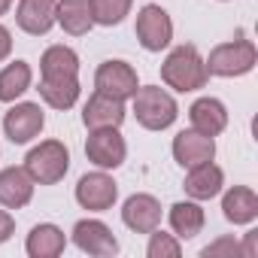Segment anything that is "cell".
Listing matches in <instances>:
<instances>
[{
	"label": "cell",
	"mask_w": 258,
	"mask_h": 258,
	"mask_svg": "<svg viewBox=\"0 0 258 258\" xmlns=\"http://www.w3.org/2000/svg\"><path fill=\"white\" fill-rule=\"evenodd\" d=\"M121 222L134 234H149V231L161 228V201L155 195H149V191H137L131 198H124Z\"/></svg>",
	"instance_id": "obj_11"
},
{
	"label": "cell",
	"mask_w": 258,
	"mask_h": 258,
	"mask_svg": "<svg viewBox=\"0 0 258 258\" xmlns=\"http://www.w3.org/2000/svg\"><path fill=\"white\" fill-rule=\"evenodd\" d=\"M182 188H185V198H191V201H198V204L213 201V198H219L222 188H225V170H222L216 161L188 167Z\"/></svg>",
	"instance_id": "obj_15"
},
{
	"label": "cell",
	"mask_w": 258,
	"mask_h": 258,
	"mask_svg": "<svg viewBox=\"0 0 258 258\" xmlns=\"http://www.w3.org/2000/svg\"><path fill=\"white\" fill-rule=\"evenodd\" d=\"M64 76H79V55L76 49L55 43L40 55V79H64Z\"/></svg>",
	"instance_id": "obj_22"
},
{
	"label": "cell",
	"mask_w": 258,
	"mask_h": 258,
	"mask_svg": "<svg viewBox=\"0 0 258 258\" xmlns=\"http://www.w3.org/2000/svg\"><path fill=\"white\" fill-rule=\"evenodd\" d=\"M43 127H46V112L34 100H16L4 112V134L13 146H28L43 134Z\"/></svg>",
	"instance_id": "obj_5"
},
{
	"label": "cell",
	"mask_w": 258,
	"mask_h": 258,
	"mask_svg": "<svg viewBox=\"0 0 258 258\" xmlns=\"http://www.w3.org/2000/svg\"><path fill=\"white\" fill-rule=\"evenodd\" d=\"M207 64V73L210 76H219V79H240L246 73L255 70L258 64V49L252 40L246 37H237V40H228V43H219L213 46V52L204 58Z\"/></svg>",
	"instance_id": "obj_3"
},
{
	"label": "cell",
	"mask_w": 258,
	"mask_h": 258,
	"mask_svg": "<svg viewBox=\"0 0 258 258\" xmlns=\"http://www.w3.org/2000/svg\"><path fill=\"white\" fill-rule=\"evenodd\" d=\"M55 25H58L64 34H70V37H85V34L94 28L91 0H58Z\"/></svg>",
	"instance_id": "obj_21"
},
{
	"label": "cell",
	"mask_w": 258,
	"mask_h": 258,
	"mask_svg": "<svg viewBox=\"0 0 258 258\" xmlns=\"http://www.w3.org/2000/svg\"><path fill=\"white\" fill-rule=\"evenodd\" d=\"M13 55V31L7 25H0V64Z\"/></svg>",
	"instance_id": "obj_29"
},
{
	"label": "cell",
	"mask_w": 258,
	"mask_h": 258,
	"mask_svg": "<svg viewBox=\"0 0 258 258\" xmlns=\"http://www.w3.org/2000/svg\"><path fill=\"white\" fill-rule=\"evenodd\" d=\"M40 97L46 106L52 109H73L79 103V94H82V85H79V76H64V79H40Z\"/></svg>",
	"instance_id": "obj_23"
},
{
	"label": "cell",
	"mask_w": 258,
	"mask_h": 258,
	"mask_svg": "<svg viewBox=\"0 0 258 258\" xmlns=\"http://www.w3.org/2000/svg\"><path fill=\"white\" fill-rule=\"evenodd\" d=\"M134 10V0H91V16L94 25L100 28H115L121 25Z\"/></svg>",
	"instance_id": "obj_25"
},
{
	"label": "cell",
	"mask_w": 258,
	"mask_h": 258,
	"mask_svg": "<svg viewBox=\"0 0 258 258\" xmlns=\"http://www.w3.org/2000/svg\"><path fill=\"white\" fill-rule=\"evenodd\" d=\"M131 109H134L137 124L146 127V131H167L179 118L176 97L161 85H140L137 94L131 97Z\"/></svg>",
	"instance_id": "obj_2"
},
{
	"label": "cell",
	"mask_w": 258,
	"mask_h": 258,
	"mask_svg": "<svg viewBox=\"0 0 258 258\" xmlns=\"http://www.w3.org/2000/svg\"><path fill=\"white\" fill-rule=\"evenodd\" d=\"M188 121L195 131L207 134V137H219L225 127H228V106L219 100V97H198L191 106H188Z\"/></svg>",
	"instance_id": "obj_17"
},
{
	"label": "cell",
	"mask_w": 258,
	"mask_h": 258,
	"mask_svg": "<svg viewBox=\"0 0 258 258\" xmlns=\"http://www.w3.org/2000/svg\"><path fill=\"white\" fill-rule=\"evenodd\" d=\"M146 255L149 258H179L182 255V240L176 234H167V231L155 228V231H149Z\"/></svg>",
	"instance_id": "obj_26"
},
{
	"label": "cell",
	"mask_w": 258,
	"mask_h": 258,
	"mask_svg": "<svg viewBox=\"0 0 258 258\" xmlns=\"http://www.w3.org/2000/svg\"><path fill=\"white\" fill-rule=\"evenodd\" d=\"M34 188L37 182L31 179V173L25 167H4L0 170V207L7 210H25L34 201Z\"/></svg>",
	"instance_id": "obj_16"
},
{
	"label": "cell",
	"mask_w": 258,
	"mask_h": 258,
	"mask_svg": "<svg viewBox=\"0 0 258 258\" xmlns=\"http://www.w3.org/2000/svg\"><path fill=\"white\" fill-rule=\"evenodd\" d=\"M222 4H228V0H222Z\"/></svg>",
	"instance_id": "obj_32"
},
{
	"label": "cell",
	"mask_w": 258,
	"mask_h": 258,
	"mask_svg": "<svg viewBox=\"0 0 258 258\" xmlns=\"http://www.w3.org/2000/svg\"><path fill=\"white\" fill-rule=\"evenodd\" d=\"M210 73L204 64V55L198 52L195 43H182L176 49L167 52V58L161 61V82L167 88H173L176 94H191L201 91L207 85Z\"/></svg>",
	"instance_id": "obj_1"
},
{
	"label": "cell",
	"mask_w": 258,
	"mask_h": 258,
	"mask_svg": "<svg viewBox=\"0 0 258 258\" xmlns=\"http://www.w3.org/2000/svg\"><path fill=\"white\" fill-rule=\"evenodd\" d=\"M167 222H170V234H176L179 240H195L207 225V213L198 201L185 198L167 210Z\"/></svg>",
	"instance_id": "obj_19"
},
{
	"label": "cell",
	"mask_w": 258,
	"mask_h": 258,
	"mask_svg": "<svg viewBox=\"0 0 258 258\" xmlns=\"http://www.w3.org/2000/svg\"><path fill=\"white\" fill-rule=\"evenodd\" d=\"M37 185H58L70 170V149L61 140H40L28 149L22 164Z\"/></svg>",
	"instance_id": "obj_4"
},
{
	"label": "cell",
	"mask_w": 258,
	"mask_h": 258,
	"mask_svg": "<svg viewBox=\"0 0 258 258\" xmlns=\"http://www.w3.org/2000/svg\"><path fill=\"white\" fill-rule=\"evenodd\" d=\"M137 88H140V76H137L134 64H127L121 58H109V61L97 64V70H94V91L127 103L137 94Z\"/></svg>",
	"instance_id": "obj_7"
},
{
	"label": "cell",
	"mask_w": 258,
	"mask_h": 258,
	"mask_svg": "<svg viewBox=\"0 0 258 258\" xmlns=\"http://www.w3.org/2000/svg\"><path fill=\"white\" fill-rule=\"evenodd\" d=\"M13 4H16V0H0V19H4V16L13 10Z\"/></svg>",
	"instance_id": "obj_31"
},
{
	"label": "cell",
	"mask_w": 258,
	"mask_h": 258,
	"mask_svg": "<svg viewBox=\"0 0 258 258\" xmlns=\"http://www.w3.org/2000/svg\"><path fill=\"white\" fill-rule=\"evenodd\" d=\"M13 234H16V219H13V213L4 207V210H0V246H4L7 240H13Z\"/></svg>",
	"instance_id": "obj_28"
},
{
	"label": "cell",
	"mask_w": 258,
	"mask_h": 258,
	"mask_svg": "<svg viewBox=\"0 0 258 258\" xmlns=\"http://www.w3.org/2000/svg\"><path fill=\"white\" fill-rule=\"evenodd\" d=\"M73 198L88 213H106L118 201V182L112 179L109 170H94V173L79 176V182L73 188Z\"/></svg>",
	"instance_id": "obj_9"
},
{
	"label": "cell",
	"mask_w": 258,
	"mask_h": 258,
	"mask_svg": "<svg viewBox=\"0 0 258 258\" xmlns=\"http://www.w3.org/2000/svg\"><path fill=\"white\" fill-rule=\"evenodd\" d=\"M34 85V70L28 61L16 58L0 70V103H16L19 97H25V91H31Z\"/></svg>",
	"instance_id": "obj_24"
},
{
	"label": "cell",
	"mask_w": 258,
	"mask_h": 258,
	"mask_svg": "<svg viewBox=\"0 0 258 258\" xmlns=\"http://www.w3.org/2000/svg\"><path fill=\"white\" fill-rule=\"evenodd\" d=\"M222 216L237 228L252 225L258 219V195L249 185H231L228 191L222 188Z\"/></svg>",
	"instance_id": "obj_18"
},
{
	"label": "cell",
	"mask_w": 258,
	"mask_h": 258,
	"mask_svg": "<svg viewBox=\"0 0 258 258\" xmlns=\"http://www.w3.org/2000/svg\"><path fill=\"white\" fill-rule=\"evenodd\" d=\"M55 10H58V0H19L16 25L28 37H46L55 28Z\"/></svg>",
	"instance_id": "obj_14"
},
{
	"label": "cell",
	"mask_w": 258,
	"mask_h": 258,
	"mask_svg": "<svg viewBox=\"0 0 258 258\" xmlns=\"http://www.w3.org/2000/svg\"><path fill=\"white\" fill-rule=\"evenodd\" d=\"M85 158L97 170H118L127 158V143L118 127H97L85 137Z\"/></svg>",
	"instance_id": "obj_8"
},
{
	"label": "cell",
	"mask_w": 258,
	"mask_h": 258,
	"mask_svg": "<svg viewBox=\"0 0 258 258\" xmlns=\"http://www.w3.org/2000/svg\"><path fill=\"white\" fill-rule=\"evenodd\" d=\"M134 34H137V43L146 49V52H164L170 43H173V19L164 7L158 4H146L137 10V22H134Z\"/></svg>",
	"instance_id": "obj_6"
},
{
	"label": "cell",
	"mask_w": 258,
	"mask_h": 258,
	"mask_svg": "<svg viewBox=\"0 0 258 258\" xmlns=\"http://www.w3.org/2000/svg\"><path fill=\"white\" fill-rule=\"evenodd\" d=\"M201 255L204 258H219V255H228V258H243V252H240V243L234 240V237H219V240H213L210 246H204L201 249Z\"/></svg>",
	"instance_id": "obj_27"
},
{
	"label": "cell",
	"mask_w": 258,
	"mask_h": 258,
	"mask_svg": "<svg viewBox=\"0 0 258 258\" xmlns=\"http://www.w3.org/2000/svg\"><path fill=\"white\" fill-rule=\"evenodd\" d=\"M67 249V234L55 222H40L25 237V252L31 258H58Z\"/></svg>",
	"instance_id": "obj_20"
},
{
	"label": "cell",
	"mask_w": 258,
	"mask_h": 258,
	"mask_svg": "<svg viewBox=\"0 0 258 258\" xmlns=\"http://www.w3.org/2000/svg\"><path fill=\"white\" fill-rule=\"evenodd\" d=\"M70 234H73V246L91 258H112L118 252V240L112 228L100 219H79Z\"/></svg>",
	"instance_id": "obj_10"
},
{
	"label": "cell",
	"mask_w": 258,
	"mask_h": 258,
	"mask_svg": "<svg viewBox=\"0 0 258 258\" xmlns=\"http://www.w3.org/2000/svg\"><path fill=\"white\" fill-rule=\"evenodd\" d=\"M124 118H127L124 100H115V97L100 94V91H94L82 106V124L88 131H97V127H121Z\"/></svg>",
	"instance_id": "obj_13"
},
{
	"label": "cell",
	"mask_w": 258,
	"mask_h": 258,
	"mask_svg": "<svg viewBox=\"0 0 258 258\" xmlns=\"http://www.w3.org/2000/svg\"><path fill=\"white\" fill-rule=\"evenodd\" d=\"M255 240H258V231H249V234H246V243L240 246L243 258H255Z\"/></svg>",
	"instance_id": "obj_30"
},
{
	"label": "cell",
	"mask_w": 258,
	"mask_h": 258,
	"mask_svg": "<svg viewBox=\"0 0 258 258\" xmlns=\"http://www.w3.org/2000/svg\"><path fill=\"white\" fill-rule=\"evenodd\" d=\"M170 152H173V161L188 170V167H198V164H207L216 158V137H207L195 127L188 131H179L170 143Z\"/></svg>",
	"instance_id": "obj_12"
}]
</instances>
